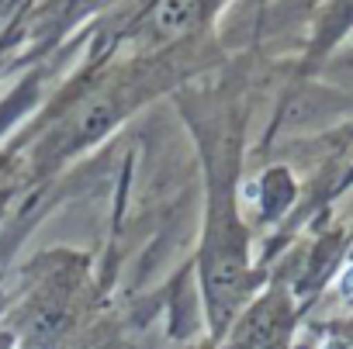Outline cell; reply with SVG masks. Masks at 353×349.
<instances>
[{
  "label": "cell",
  "instance_id": "6da1fadb",
  "mask_svg": "<svg viewBox=\"0 0 353 349\" xmlns=\"http://www.w3.org/2000/svg\"><path fill=\"white\" fill-rule=\"evenodd\" d=\"M114 118H118L114 97H111V94H94V97H87V101L70 114V121H66L63 131H59V142H63L66 149H77V145H83V142H94L101 131H108V128L114 125Z\"/></svg>",
  "mask_w": 353,
  "mask_h": 349
},
{
  "label": "cell",
  "instance_id": "7a4b0ae2",
  "mask_svg": "<svg viewBox=\"0 0 353 349\" xmlns=\"http://www.w3.org/2000/svg\"><path fill=\"white\" fill-rule=\"evenodd\" d=\"M205 0H156L152 28L159 39H184L201 25Z\"/></svg>",
  "mask_w": 353,
  "mask_h": 349
},
{
  "label": "cell",
  "instance_id": "3957f363",
  "mask_svg": "<svg viewBox=\"0 0 353 349\" xmlns=\"http://www.w3.org/2000/svg\"><path fill=\"white\" fill-rule=\"evenodd\" d=\"M350 32H353V0H329L319 25H315L312 59H322L325 52H332Z\"/></svg>",
  "mask_w": 353,
  "mask_h": 349
},
{
  "label": "cell",
  "instance_id": "277c9868",
  "mask_svg": "<svg viewBox=\"0 0 353 349\" xmlns=\"http://www.w3.org/2000/svg\"><path fill=\"white\" fill-rule=\"evenodd\" d=\"M343 184H353V169H350V173H346V180H343Z\"/></svg>",
  "mask_w": 353,
  "mask_h": 349
}]
</instances>
